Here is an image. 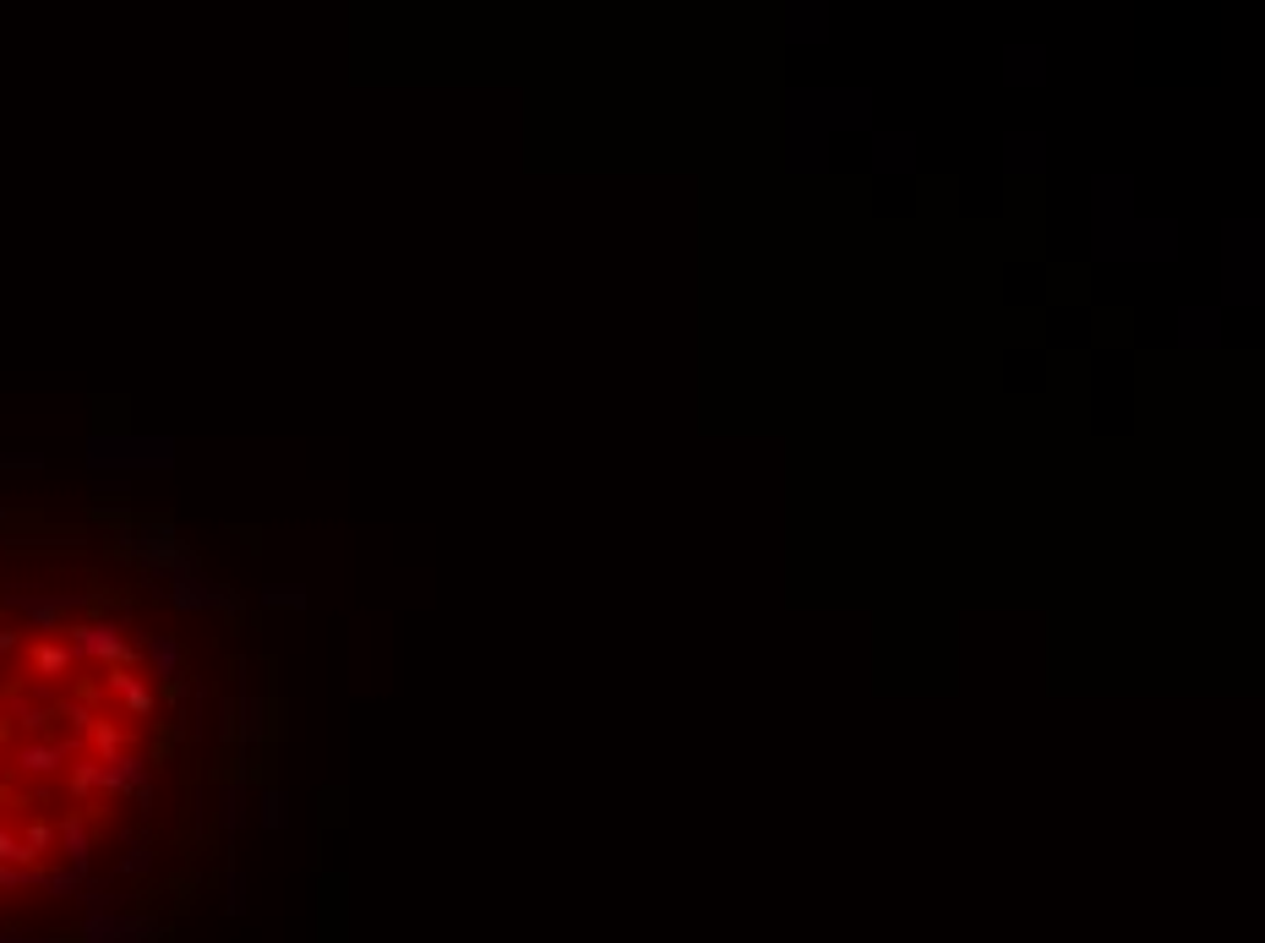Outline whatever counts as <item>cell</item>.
Here are the masks:
<instances>
[{"instance_id": "6da1fadb", "label": "cell", "mask_w": 1265, "mask_h": 943, "mask_svg": "<svg viewBox=\"0 0 1265 943\" xmlns=\"http://www.w3.org/2000/svg\"><path fill=\"white\" fill-rule=\"evenodd\" d=\"M175 633H137L104 590L0 579V905L12 894H83L94 812L137 796L153 812V758L137 725L186 715Z\"/></svg>"}]
</instances>
